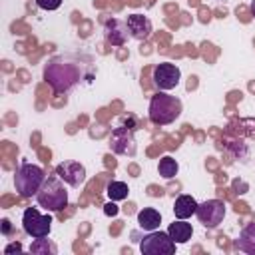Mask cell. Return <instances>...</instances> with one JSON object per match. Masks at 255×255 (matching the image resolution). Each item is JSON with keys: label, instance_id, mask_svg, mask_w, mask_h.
I'll list each match as a JSON object with an SVG mask.
<instances>
[{"label": "cell", "instance_id": "6da1fadb", "mask_svg": "<svg viewBox=\"0 0 255 255\" xmlns=\"http://www.w3.org/2000/svg\"><path fill=\"white\" fill-rule=\"evenodd\" d=\"M44 80L50 84V88L56 94H68L82 80V68L74 60H68L64 56H56L46 64Z\"/></svg>", "mask_w": 255, "mask_h": 255}, {"label": "cell", "instance_id": "7a4b0ae2", "mask_svg": "<svg viewBox=\"0 0 255 255\" xmlns=\"http://www.w3.org/2000/svg\"><path fill=\"white\" fill-rule=\"evenodd\" d=\"M181 114V102L175 96H169L165 92H157L149 100V120L157 126H167L175 122Z\"/></svg>", "mask_w": 255, "mask_h": 255}, {"label": "cell", "instance_id": "3957f363", "mask_svg": "<svg viewBox=\"0 0 255 255\" xmlns=\"http://www.w3.org/2000/svg\"><path fill=\"white\" fill-rule=\"evenodd\" d=\"M66 181H62L58 175H50L46 177V181L42 183V187L36 193V201L40 207H44L46 211H60L68 205V191L64 187Z\"/></svg>", "mask_w": 255, "mask_h": 255}, {"label": "cell", "instance_id": "277c9868", "mask_svg": "<svg viewBox=\"0 0 255 255\" xmlns=\"http://www.w3.org/2000/svg\"><path fill=\"white\" fill-rule=\"evenodd\" d=\"M44 181H46V173L36 163H22L14 173V185L22 197L36 195Z\"/></svg>", "mask_w": 255, "mask_h": 255}, {"label": "cell", "instance_id": "5b68a950", "mask_svg": "<svg viewBox=\"0 0 255 255\" xmlns=\"http://www.w3.org/2000/svg\"><path fill=\"white\" fill-rule=\"evenodd\" d=\"M139 249L143 255H171L175 251V241L169 237L167 231H147L141 241Z\"/></svg>", "mask_w": 255, "mask_h": 255}, {"label": "cell", "instance_id": "8992f818", "mask_svg": "<svg viewBox=\"0 0 255 255\" xmlns=\"http://www.w3.org/2000/svg\"><path fill=\"white\" fill-rule=\"evenodd\" d=\"M22 227L34 239L48 237V233L52 229V217L50 215H42L36 207H28L24 211V215H22Z\"/></svg>", "mask_w": 255, "mask_h": 255}, {"label": "cell", "instance_id": "52a82bcc", "mask_svg": "<svg viewBox=\"0 0 255 255\" xmlns=\"http://www.w3.org/2000/svg\"><path fill=\"white\" fill-rule=\"evenodd\" d=\"M195 215H197V219L203 227L215 229L225 217V203L219 201V199H207V201L197 205Z\"/></svg>", "mask_w": 255, "mask_h": 255}, {"label": "cell", "instance_id": "ba28073f", "mask_svg": "<svg viewBox=\"0 0 255 255\" xmlns=\"http://www.w3.org/2000/svg\"><path fill=\"white\" fill-rule=\"evenodd\" d=\"M151 80H153V84H155L157 90L167 92V90H173V88L179 84L181 72H179V68H177L175 64H171V62H161V64H157V66L153 68Z\"/></svg>", "mask_w": 255, "mask_h": 255}, {"label": "cell", "instance_id": "9c48e42d", "mask_svg": "<svg viewBox=\"0 0 255 255\" xmlns=\"http://www.w3.org/2000/svg\"><path fill=\"white\" fill-rule=\"evenodd\" d=\"M110 147L114 153H122V155H133L135 153V137L131 128L128 126H120L112 131L110 137Z\"/></svg>", "mask_w": 255, "mask_h": 255}, {"label": "cell", "instance_id": "30bf717a", "mask_svg": "<svg viewBox=\"0 0 255 255\" xmlns=\"http://www.w3.org/2000/svg\"><path fill=\"white\" fill-rule=\"evenodd\" d=\"M56 175L72 187H78L86 181V167L80 161H62L56 165Z\"/></svg>", "mask_w": 255, "mask_h": 255}, {"label": "cell", "instance_id": "8fae6325", "mask_svg": "<svg viewBox=\"0 0 255 255\" xmlns=\"http://www.w3.org/2000/svg\"><path fill=\"white\" fill-rule=\"evenodd\" d=\"M126 24H128V30H129V36H133L139 42L147 40L151 36V32H153L151 20L147 16H143V14H129Z\"/></svg>", "mask_w": 255, "mask_h": 255}, {"label": "cell", "instance_id": "7c38bea8", "mask_svg": "<svg viewBox=\"0 0 255 255\" xmlns=\"http://www.w3.org/2000/svg\"><path fill=\"white\" fill-rule=\"evenodd\" d=\"M104 32H106V40L112 44V46H124L126 40H128V24L126 22H120L116 18H110L106 20L104 24Z\"/></svg>", "mask_w": 255, "mask_h": 255}, {"label": "cell", "instance_id": "4fadbf2b", "mask_svg": "<svg viewBox=\"0 0 255 255\" xmlns=\"http://www.w3.org/2000/svg\"><path fill=\"white\" fill-rule=\"evenodd\" d=\"M197 205H199V203H197L191 195H179V197L175 199V203H173V213H175L177 219H187V217L195 215Z\"/></svg>", "mask_w": 255, "mask_h": 255}, {"label": "cell", "instance_id": "5bb4252c", "mask_svg": "<svg viewBox=\"0 0 255 255\" xmlns=\"http://www.w3.org/2000/svg\"><path fill=\"white\" fill-rule=\"evenodd\" d=\"M235 247L247 255H255V223H249L241 229L239 239L235 241Z\"/></svg>", "mask_w": 255, "mask_h": 255}, {"label": "cell", "instance_id": "9a60e30c", "mask_svg": "<svg viewBox=\"0 0 255 255\" xmlns=\"http://www.w3.org/2000/svg\"><path fill=\"white\" fill-rule=\"evenodd\" d=\"M161 223V215L157 209L153 207H143L139 213H137V225L143 229V231H155Z\"/></svg>", "mask_w": 255, "mask_h": 255}, {"label": "cell", "instance_id": "2e32d148", "mask_svg": "<svg viewBox=\"0 0 255 255\" xmlns=\"http://www.w3.org/2000/svg\"><path fill=\"white\" fill-rule=\"evenodd\" d=\"M167 233L175 243H187L193 235V229L189 223H185V219H177L167 227Z\"/></svg>", "mask_w": 255, "mask_h": 255}, {"label": "cell", "instance_id": "e0dca14e", "mask_svg": "<svg viewBox=\"0 0 255 255\" xmlns=\"http://www.w3.org/2000/svg\"><path fill=\"white\" fill-rule=\"evenodd\" d=\"M30 253H36V255H56V253H58V247H56V243H52L50 239L38 237V239L30 245Z\"/></svg>", "mask_w": 255, "mask_h": 255}, {"label": "cell", "instance_id": "ac0fdd59", "mask_svg": "<svg viewBox=\"0 0 255 255\" xmlns=\"http://www.w3.org/2000/svg\"><path fill=\"white\" fill-rule=\"evenodd\" d=\"M157 169H159V175H161V177H165V179H171V177H175V175H177V171H179V165H177V161H175L171 155H163V157L159 159V165H157Z\"/></svg>", "mask_w": 255, "mask_h": 255}, {"label": "cell", "instance_id": "d6986e66", "mask_svg": "<svg viewBox=\"0 0 255 255\" xmlns=\"http://www.w3.org/2000/svg\"><path fill=\"white\" fill-rule=\"evenodd\" d=\"M106 193L112 201H122L128 197L129 189H128V183H124V181H110L106 187Z\"/></svg>", "mask_w": 255, "mask_h": 255}, {"label": "cell", "instance_id": "ffe728a7", "mask_svg": "<svg viewBox=\"0 0 255 255\" xmlns=\"http://www.w3.org/2000/svg\"><path fill=\"white\" fill-rule=\"evenodd\" d=\"M36 4L42 8V10H58L62 0H36Z\"/></svg>", "mask_w": 255, "mask_h": 255}, {"label": "cell", "instance_id": "44dd1931", "mask_svg": "<svg viewBox=\"0 0 255 255\" xmlns=\"http://www.w3.org/2000/svg\"><path fill=\"white\" fill-rule=\"evenodd\" d=\"M118 211H120V209H118V205H116L112 199H110V203H106V205H104V213H106V215H110V217L118 215Z\"/></svg>", "mask_w": 255, "mask_h": 255}, {"label": "cell", "instance_id": "7402d4cb", "mask_svg": "<svg viewBox=\"0 0 255 255\" xmlns=\"http://www.w3.org/2000/svg\"><path fill=\"white\" fill-rule=\"evenodd\" d=\"M14 251H18V253L22 251V245H20L18 241H16V243H10V245L4 247V253H6V255H8V253H14Z\"/></svg>", "mask_w": 255, "mask_h": 255}, {"label": "cell", "instance_id": "603a6c76", "mask_svg": "<svg viewBox=\"0 0 255 255\" xmlns=\"http://www.w3.org/2000/svg\"><path fill=\"white\" fill-rule=\"evenodd\" d=\"M10 229H12L10 221H8V219H2V233H4V235H8V233H10Z\"/></svg>", "mask_w": 255, "mask_h": 255}, {"label": "cell", "instance_id": "cb8c5ba5", "mask_svg": "<svg viewBox=\"0 0 255 255\" xmlns=\"http://www.w3.org/2000/svg\"><path fill=\"white\" fill-rule=\"evenodd\" d=\"M251 14L255 16V0H251Z\"/></svg>", "mask_w": 255, "mask_h": 255}]
</instances>
